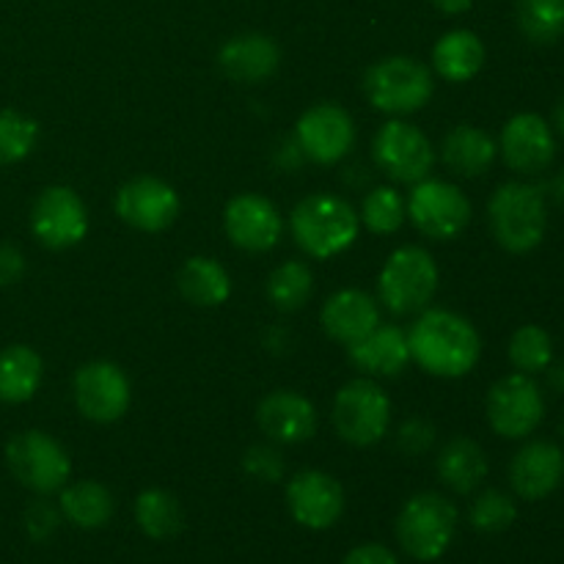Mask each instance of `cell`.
<instances>
[{
    "label": "cell",
    "mask_w": 564,
    "mask_h": 564,
    "mask_svg": "<svg viewBox=\"0 0 564 564\" xmlns=\"http://www.w3.org/2000/svg\"><path fill=\"white\" fill-rule=\"evenodd\" d=\"M286 507L303 529L323 532L334 527L345 512V488L339 479L317 468L297 471L286 485Z\"/></svg>",
    "instance_id": "obj_17"
},
{
    "label": "cell",
    "mask_w": 564,
    "mask_h": 564,
    "mask_svg": "<svg viewBox=\"0 0 564 564\" xmlns=\"http://www.w3.org/2000/svg\"><path fill=\"white\" fill-rule=\"evenodd\" d=\"M430 3H433V9L441 11V14L460 17L466 14V11H471L474 0H430Z\"/></svg>",
    "instance_id": "obj_42"
},
{
    "label": "cell",
    "mask_w": 564,
    "mask_h": 564,
    "mask_svg": "<svg viewBox=\"0 0 564 564\" xmlns=\"http://www.w3.org/2000/svg\"><path fill=\"white\" fill-rule=\"evenodd\" d=\"M58 510L72 527L77 529H102L113 518L116 501L113 494L97 479H80V482H66L58 490Z\"/></svg>",
    "instance_id": "obj_28"
},
{
    "label": "cell",
    "mask_w": 564,
    "mask_h": 564,
    "mask_svg": "<svg viewBox=\"0 0 564 564\" xmlns=\"http://www.w3.org/2000/svg\"><path fill=\"white\" fill-rule=\"evenodd\" d=\"M25 275V257L11 242H0V286H11Z\"/></svg>",
    "instance_id": "obj_40"
},
{
    "label": "cell",
    "mask_w": 564,
    "mask_h": 564,
    "mask_svg": "<svg viewBox=\"0 0 564 564\" xmlns=\"http://www.w3.org/2000/svg\"><path fill=\"white\" fill-rule=\"evenodd\" d=\"M488 226L494 240L510 253H529L543 242L549 207L538 185L505 182L488 202Z\"/></svg>",
    "instance_id": "obj_3"
},
{
    "label": "cell",
    "mask_w": 564,
    "mask_h": 564,
    "mask_svg": "<svg viewBox=\"0 0 564 564\" xmlns=\"http://www.w3.org/2000/svg\"><path fill=\"white\" fill-rule=\"evenodd\" d=\"M6 466L22 488L36 496L58 494L72 477L69 452L42 430H22L11 435L6 444Z\"/></svg>",
    "instance_id": "obj_8"
},
{
    "label": "cell",
    "mask_w": 564,
    "mask_h": 564,
    "mask_svg": "<svg viewBox=\"0 0 564 564\" xmlns=\"http://www.w3.org/2000/svg\"><path fill=\"white\" fill-rule=\"evenodd\" d=\"M364 94L375 110L391 119H405L433 99L435 75L427 64L411 55H389L367 69Z\"/></svg>",
    "instance_id": "obj_4"
},
{
    "label": "cell",
    "mask_w": 564,
    "mask_h": 564,
    "mask_svg": "<svg viewBox=\"0 0 564 564\" xmlns=\"http://www.w3.org/2000/svg\"><path fill=\"white\" fill-rule=\"evenodd\" d=\"M518 28L532 44H556L564 36V0H518Z\"/></svg>",
    "instance_id": "obj_33"
},
{
    "label": "cell",
    "mask_w": 564,
    "mask_h": 564,
    "mask_svg": "<svg viewBox=\"0 0 564 564\" xmlns=\"http://www.w3.org/2000/svg\"><path fill=\"white\" fill-rule=\"evenodd\" d=\"M135 523L149 540H171L182 532L185 516L176 496L163 488H149L135 499Z\"/></svg>",
    "instance_id": "obj_31"
},
{
    "label": "cell",
    "mask_w": 564,
    "mask_h": 564,
    "mask_svg": "<svg viewBox=\"0 0 564 564\" xmlns=\"http://www.w3.org/2000/svg\"><path fill=\"white\" fill-rule=\"evenodd\" d=\"M347 358L367 378H397L411 364L408 330L400 325L380 323L358 341L347 345Z\"/></svg>",
    "instance_id": "obj_22"
},
{
    "label": "cell",
    "mask_w": 564,
    "mask_h": 564,
    "mask_svg": "<svg viewBox=\"0 0 564 564\" xmlns=\"http://www.w3.org/2000/svg\"><path fill=\"white\" fill-rule=\"evenodd\" d=\"M61 510L55 505H50L47 499H36L33 505H28L25 510V532L31 534V540L44 543V540L53 538L58 532L61 523Z\"/></svg>",
    "instance_id": "obj_39"
},
{
    "label": "cell",
    "mask_w": 564,
    "mask_h": 564,
    "mask_svg": "<svg viewBox=\"0 0 564 564\" xmlns=\"http://www.w3.org/2000/svg\"><path fill=\"white\" fill-rule=\"evenodd\" d=\"M372 160L389 180L416 185L433 174L435 147L411 121L389 119L375 132Z\"/></svg>",
    "instance_id": "obj_10"
},
{
    "label": "cell",
    "mask_w": 564,
    "mask_h": 564,
    "mask_svg": "<svg viewBox=\"0 0 564 564\" xmlns=\"http://www.w3.org/2000/svg\"><path fill=\"white\" fill-rule=\"evenodd\" d=\"M44 380V361L33 347L9 345L0 350V402L20 405L36 397Z\"/></svg>",
    "instance_id": "obj_29"
},
{
    "label": "cell",
    "mask_w": 564,
    "mask_h": 564,
    "mask_svg": "<svg viewBox=\"0 0 564 564\" xmlns=\"http://www.w3.org/2000/svg\"><path fill=\"white\" fill-rule=\"evenodd\" d=\"M435 471L452 494L468 496L488 479L490 463L477 441L468 435H455L441 446L438 457H435Z\"/></svg>",
    "instance_id": "obj_25"
},
{
    "label": "cell",
    "mask_w": 564,
    "mask_h": 564,
    "mask_svg": "<svg viewBox=\"0 0 564 564\" xmlns=\"http://www.w3.org/2000/svg\"><path fill=\"white\" fill-rule=\"evenodd\" d=\"M435 438H438L435 424H430L427 419L422 416H413L405 419V422L400 424V430H397V449L408 457H422L433 449Z\"/></svg>",
    "instance_id": "obj_37"
},
{
    "label": "cell",
    "mask_w": 564,
    "mask_h": 564,
    "mask_svg": "<svg viewBox=\"0 0 564 564\" xmlns=\"http://www.w3.org/2000/svg\"><path fill=\"white\" fill-rule=\"evenodd\" d=\"M485 42L468 28H455L446 31L438 42L433 44V66L430 69L446 83H468L482 72L485 66Z\"/></svg>",
    "instance_id": "obj_26"
},
{
    "label": "cell",
    "mask_w": 564,
    "mask_h": 564,
    "mask_svg": "<svg viewBox=\"0 0 564 564\" xmlns=\"http://www.w3.org/2000/svg\"><path fill=\"white\" fill-rule=\"evenodd\" d=\"M226 237L235 248L248 253H268L284 237V218L270 198L259 193H240L224 209Z\"/></svg>",
    "instance_id": "obj_16"
},
{
    "label": "cell",
    "mask_w": 564,
    "mask_h": 564,
    "mask_svg": "<svg viewBox=\"0 0 564 564\" xmlns=\"http://www.w3.org/2000/svg\"><path fill=\"white\" fill-rule=\"evenodd\" d=\"M72 397L83 419L94 424H113L132 405V383L113 361H88L72 378Z\"/></svg>",
    "instance_id": "obj_12"
},
{
    "label": "cell",
    "mask_w": 564,
    "mask_h": 564,
    "mask_svg": "<svg viewBox=\"0 0 564 564\" xmlns=\"http://www.w3.org/2000/svg\"><path fill=\"white\" fill-rule=\"evenodd\" d=\"M564 479V452L551 441H529L510 463V485L527 501L549 499Z\"/></svg>",
    "instance_id": "obj_21"
},
{
    "label": "cell",
    "mask_w": 564,
    "mask_h": 564,
    "mask_svg": "<svg viewBox=\"0 0 564 564\" xmlns=\"http://www.w3.org/2000/svg\"><path fill=\"white\" fill-rule=\"evenodd\" d=\"M39 143V121L20 110H0V169L22 163Z\"/></svg>",
    "instance_id": "obj_35"
},
{
    "label": "cell",
    "mask_w": 564,
    "mask_h": 564,
    "mask_svg": "<svg viewBox=\"0 0 564 564\" xmlns=\"http://www.w3.org/2000/svg\"><path fill=\"white\" fill-rule=\"evenodd\" d=\"M182 297L198 308H218L231 297V275L218 259L191 257L176 273Z\"/></svg>",
    "instance_id": "obj_27"
},
{
    "label": "cell",
    "mask_w": 564,
    "mask_h": 564,
    "mask_svg": "<svg viewBox=\"0 0 564 564\" xmlns=\"http://www.w3.org/2000/svg\"><path fill=\"white\" fill-rule=\"evenodd\" d=\"M411 361L433 378L457 380L474 372L482 339L471 319L449 308H424L408 330Z\"/></svg>",
    "instance_id": "obj_1"
},
{
    "label": "cell",
    "mask_w": 564,
    "mask_h": 564,
    "mask_svg": "<svg viewBox=\"0 0 564 564\" xmlns=\"http://www.w3.org/2000/svg\"><path fill=\"white\" fill-rule=\"evenodd\" d=\"M334 427L350 446H375L391 430V397L375 378H352L336 391Z\"/></svg>",
    "instance_id": "obj_7"
},
{
    "label": "cell",
    "mask_w": 564,
    "mask_h": 564,
    "mask_svg": "<svg viewBox=\"0 0 564 564\" xmlns=\"http://www.w3.org/2000/svg\"><path fill=\"white\" fill-rule=\"evenodd\" d=\"M268 301L279 312H301L314 295V273L303 259H286L268 275Z\"/></svg>",
    "instance_id": "obj_30"
},
{
    "label": "cell",
    "mask_w": 564,
    "mask_h": 564,
    "mask_svg": "<svg viewBox=\"0 0 564 564\" xmlns=\"http://www.w3.org/2000/svg\"><path fill=\"white\" fill-rule=\"evenodd\" d=\"M499 158V143L494 141L488 130L477 124H457L446 132L441 141V160L446 169L457 176H474L488 174L490 165Z\"/></svg>",
    "instance_id": "obj_24"
},
{
    "label": "cell",
    "mask_w": 564,
    "mask_h": 564,
    "mask_svg": "<svg viewBox=\"0 0 564 564\" xmlns=\"http://www.w3.org/2000/svg\"><path fill=\"white\" fill-rule=\"evenodd\" d=\"M499 154L516 174L534 176L556 158V138L549 121L538 113H518L501 127Z\"/></svg>",
    "instance_id": "obj_18"
},
{
    "label": "cell",
    "mask_w": 564,
    "mask_h": 564,
    "mask_svg": "<svg viewBox=\"0 0 564 564\" xmlns=\"http://www.w3.org/2000/svg\"><path fill=\"white\" fill-rule=\"evenodd\" d=\"M361 226L375 237H389L397 235L402 229V224L408 220V204L397 187L391 185H378L364 196L361 202Z\"/></svg>",
    "instance_id": "obj_32"
},
{
    "label": "cell",
    "mask_w": 564,
    "mask_h": 564,
    "mask_svg": "<svg viewBox=\"0 0 564 564\" xmlns=\"http://www.w3.org/2000/svg\"><path fill=\"white\" fill-rule=\"evenodd\" d=\"M549 372V383L551 389L560 391V394H564V358H560V361H551V367L545 369Z\"/></svg>",
    "instance_id": "obj_43"
},
{
    "label": "cell",
    "mask_w": 564,
    "mask_h": 564,
    "mask_svg": "<svg viewBox=\"0 0 564 564\" xmlns=\"http://www.w3.org/2000/svg\"><path fill=\"white\" fill-rule=\"evenodd\" d=\"M113 209L119 220L127 226L147 235H160V231L171 229L180 218V193L171 182L160 180V176H132L124 185L116 191Z\"/></svg>",
    "instance_id": "obj_15"
},
{
    "label": "cell",
    "mask_w": 564,
    "mask_h": 564,
    "mask_svg": "<svg viewBox=\"0 0 564 564\" xmlns=\"http://www.w3.org/2000/svg\"><path fill=\"white\" fill-rule=\"evenodd\" d=\"M457 534V507L444 494L424 490L411 496L397 516V540L416 562H435Z\"/></svg>",
    "instance_id": "obj_6"
},
{
    "label": "cell",
    "mask_w": 564,
    "mask_h": 564,
    "mask_svg": "<svg viewBox=\"0 0 564 564\" xmlns=\"http://www.w3.org/2000/svg\"><path fill=\"white\" fill-rule=\"evenodd\" d=\"M242 471L251 479H259V482L275 485L284 477V460H281L279 449L257 444L242 455Z\"/></svg>",
    "instance_id": "obj_38"
},
{
    "label": "cell",
    "mask_w": 564,
    "mask_h": 564,
    "mask_svg": "<svg viewBox=\"0 0 564 564\" xmlns=\"http://www.w3.org/2000/svg\"><path fill=\"white\" fill-rule=\"evenodd\" d=\"M485 413L496 435L507 441L529 438L545 416V400L532 375H507L496 380L485 400Z\"/></svg>",
    "instance_id": "obj_11"
},
{
    "label": "cell",
    "mask_w": 564,
    "mask_h": 564,
    "mask_svg": "<svg viewBox=\"0 0 564 564\" xmlns=\"http://www.w3.org/2000/svg\"><path fill=\"white\" fill-rule=\"evenodd\" d=\"M518 507L512 501L510 494L505 490H482L477 499L471 501V510H468V521L477 532L482 534H501L516 523Z\"/></svg>",
    "instance_id": "obj_36"
},
{
    "label": "cell",
    "mask_w": 564,
    "mask_h": 564,
    "mask_svg": "<svg viewBox=\"0 0 564 564\" xmlns=\"http://www.w3.org/2000/svg\"><path fill=\"white\" fill-rule=\"evenodd\" d=\"M549 191H551V196L556 198V202L564 204V171H560V174H556L554 180H551Z\"/></svg>",
    "instance_id": "obj_44"
},
{
    "label": "cell",
    "mask_w": 564,
    "mask_h": 564,
    "mask_svg": "<svg viewBox=\"0 0 564 564\" xmlns=\"http://www.w3.org/2000/svg\"><path fill=\"white\" fill-rule=\"evenodd\" d=\"M441 270L422 246H400L389 253L378 275V303L397 317H411L430 308L438 292Z\"/></svg>",
    "instance_id": "obj_5"
},
{
    "label": "cell",
    "mask_w": 564,
    "mask_h": 564,
    "mask_svg": "<svg viewBox=\"0 0 564 564\" xmlns=\"http://www.w3.org/2000/svg\"><path fill=\"white\" fill-rule=\"evenodd\" d=\"M257 424L268 441L281 446L306 444L319 427L317 408L308 397L292 389H275L257 405Z\"/></svg>",
    "instance_id": "obj_19"
},
{
    "label": "cell",
    "mask_w": 564,
    "mask_h": 564,
    "mask_svg": "<svg viewBox=\"0 0 564 564\" xmlns=\"http://www.w3.org/2000/svg\"><path fill=\"white\" fill-rule=\"evenodd\" d=\"M218 66L229 80L253 86V83L270 80L279 72L281 47L268 33H237L220 44Z\"/></svg>",
    "instance_id": "obj_20"
},
{
    "label": "cell",
    "mask_w": 564,
    "mask_h": 564,
    "mask_svg": "<svg viewBox=\"0 0 564 564\" xmlns=\"http://www.w3.org/2000/svg\"><path fill=\"white\" fill-rule=\"evenodd\" d=\"M554 121H556V127H560V132L564 135V97L560 99V105L554 108Z\"/></svg>",
    "instance_id": "obj_45"
},
{
    "label": "cell",
    "mask_w": 564,
    "mask_h": 564,
    "mask_svg": "<svg viewBox=\"0 0 564 564\" xmlns=\"http://www.w3.org/2000/svg\"><path fill=\"white\" fill-rule=\"evenodd\" d=\"M356 119L336 102H317L295 121V143L303 160L336 165L356 147Z\"/></svg>",
    "instance_id": "obj_14"
},
{
    "label": "cell",
    "mask_w": 564,
    "mask_h": 564,
    "mask_svg": "<svg viewBox=\"0 0 564 564\" xmlns=\"http://www.w3.org/2000/svg\"><path fill=\"white\" fill-rule=\"evenodd\" d=\"M319 325L339 345H352L380 325L378 297L364 290H339L319 308Z\"/></svg>",
    "instance_id": "obj_23"
},
{
    "label": "cell",
    "mask_w": 564,
    "mask_h": 564,
    "mask_svg": "<svg viewBox=\"0 0 564 564\" xmlns=\"http://www.w3.org/2000/svg\"><path fill=\"white\" fill-rule=\"evenodd\" d=\"M341 564H400V560H397V556L391 554L386 545L367 543V545H358V549H352Z\"/></svg>",
    "instance_id": "obj_41"
},
{
    "label": "cell",
    "mask_w": 564,
    "mask_h": 564,
    "mask_svg": "<svg viewBox=\"0 0 564 564\" xmlns=\"http://www.w3.org/2000/svg\"><path fill=\"white\" fill-rule=\"evenodd\" d=\"M507 352H510V361L518 372L540 375L554 361V339L540 325H521L512 334Z\"/></svg>",
    "instance_id": "obj_34"
},
{
    "label": "cell",
    "mask_w": 564,
    "mask_h": 564,
    "mask_svg": "<svg viewBox=\"0 0 564 564\" xmlns=\"http://www.w3.org/2000/svg\"><path fill=\"white\" fill-rule=\"evenodd\" d=\"M31 231L50 251H66L86 240L88 207L69 185H50L36 196L31 209Z\"/></svg>",
    "instance_id": "obj_13"
},
{
    "label": "cell",
    "mask_w": 564,
    "mask_h": 564,
    "mask_svg": "<svg viewBox=\"0 0 564 564\" xmlns=\"http://www.w3.org/2000/svg\"><path fill=\"white\" fill-rule=\"evenodd\" d=\"M405 204L411 224L435 242L455 240L471 224V202L455 182L427 176L411 187Z\"/></svg>",
    "instance_id": "obj_9"
},
{
    "label": "cell",
    "mask_w": 564,
    "mask_h": 564,
    "mask_svg": "<svg viewBox=\"0 0 564 564\" xmlns=\"http://www.w3.org/2000/svg\"><path fill=\"white\" fill-rule=\"evenodd\" d=\"M560 430H562V438H564V416H562V424H560Z\"/></svg>",
    "instance_id": "obj_46"
},
{
    "label": "cell",
    "mask_w": 564,
    "mask_h": 564,
    "mask_svg": "<svg viewBox=\"0 0 564 564\" xmlns=\"http://www.w3.org/2000/svg\"><path fill=\"white\" fill-rule=\"evenodd\" d=\"M290 231L306 257L334 259L358 240L361 218L347 198L336 193H312L292 209Z\"/></svg>",
    "instance_id": "obj_2"
}]
</instances>
